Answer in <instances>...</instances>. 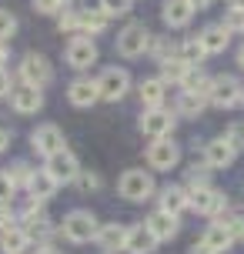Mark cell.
Here are the masks:
<instances>
[{
	"instance_id": "6da1fadb",
	"label": "cell",
	"mask_w": 244,
	"mask_h": 254,
	"mask_svg": "<svg viewBox=\"0 0 244 254\" xmlns=\"http://www.w3.org/2000/svg\"><path fill=\"white\" fill-rule=\"evenodd\" d=\"M97 217L90 214V211H84V207H77V211H70V214L64 217V224H61V234H64L70 244H87L97 238Z\"/></svg>"
},
{
	"instance_id": "7a4b0ae2",
	"label": "cell",
	"mask_w": 244,
	"mask_h": 254,
	"mask_svg": "<svg viewBox=\"0 0 244 254\" xmlns=\"http://www.w3.org/2000/svg\"><path fill=\"white\" fill-rule=\"evenodd\" d=\"M117 190H121V197H127V201H151L154 197V178H151V171H141V167H130L121 174L117 181Z\"/></svg>"
},
{
	"instance_id": "3957f363",
	"label": "cell",
	"mask_w": 244,
	"mask_h": 254,
	"mask_svg": "<svg viewBox=\"0 0 244 254\" xmlns=\"http://www.w3.org/2000/svg\"><path fill=\"white\" fill-rule=\"evenodd\" d=\"M20 231L27 234V241L34 244V241H47L54 234V224H51V217H47V211H44V204L37 201H27L24 207V214H20Z\"/></svg>"
},
{
	"instance_id": "277c9868",
	"label": "cell",
	"mask_w": 244,
	"mask_h": 254,
	"mask_svg": "<svg viewBox=\"0 0 244 254\" xmlns=\"http://www.w3.org/2000/svg\"><path fill=\"white\" fill-rule=\"evenodd\" d=\"M17 74H20V84H30V87H47L54 80V67H51V61L44 57V54H24L20 57V67H17Z\"/></svg>"
},
{
	"instance_id": "5b68a950",
	"label": "cell",
	"mask_w": 244,
	"mask_h": 254,
	"mask_svg": "<svg viewBox=\"0 0 244 254\" xmlns=\"http://www.w3.org/2000/svg\"><path fill=\"white\" fill-rule=\"evenodd\" d=\"M244 97V87L238 84V77L231 74H218L211 77V94H207V104H214V107H221V111H231V107H238Z\"/></svg>"
},
{
	"instance_id": "8992f818",
	"label": "cell",
	"mask_w": 244,
	"mask_h": 254,
	"mask_svg": "<svg viewBox=\"0 0 244 254\" xmlns=\"http://www.w3.org/2000/svg\"><path fill=\"white\" fill-rule=\"evenodd\" d=\"M151 30L144 24H127L121 34H117V54L121 57H127V61H134V57H141V54H147V47H151Z\"/></svg>"
},
{
	"instance_id": "52a82bcc",
	"label": "cell",
	"mask_w": 244,
	"mask_h": 254,
	"mask_svg": "<svg viewBox=\"0 0 244 254\" xmlns=\"http://www.w3.org/2000/svg\"><path fill=\"white\" fill-rule=\"evenodd\" d=\"M174 124H178V114H171L164 107H154V111H144L141 114V134L151 140L171 137L174 134Z\"/></svg>"
},
{
	"instance_id": "ba28073f",
	"label": "cell",
	"mask_w": 244,
	"mask_h": 254,
	"mask_svg": "<svg viewBox=\"0 0 244 254\" xmlns=\"http://www.w3.org/2000/svg\"><path fill=\"white\" fill-rule=\"evenodd\" d=\"M97 90H101V101H111V104L121 101L130 90V74L124 67H107V70H101V77H97Z\"/></svg>"
},
{
	"instance_id": "9c48e42d",
	"label": "cell",
	"mask_w": 244,
	"mask_h": 254,
	"mask_svg": "<svg viewBox=\"0 0 244 254\" xmlns=\"http://www.w3.org/2000/svg\"><path fill=\"white\" fill-rule=\"evenodd\" d=\"M44 171L51 174L57 184H74V178L80 174V161H77V154L74 151H57L47 157V164H44Z\"/></svg>"
},
{
	"instance_id": "30bf717a",
	"label": "cell",
	"mask_w": 244,
	"mask_h": 254,
	"mask_svg": "<svg viewBox=\"0 0 244 254\" xmlns=\"http://www.w3.org/2000/svg\"><path fill=\"white\" fill-rule=\"evenodd\" d=\"M178 161H181V147L174 144V137L151 140V147H147V164H151V171H174Z\"/></svg>"
},
{
	"instance_id": "8fae6325",
	"label": "cell",
	"mask_w": 244,
	"mask_h": 254,
	"mask_svg": "<svg viewBox=\"0 0 244 254\" xmlns=\"http://www.w3.org/2000/svg\"><path fill=\"white\" fill-rule=\"evenodd\" d=\"M187 197H191V207L197 214H207V217H218L221 211H228V197H224V190L218 188H197V190H187Z\"/></svg>"
},
{
	"instance_id": "7c38bea8",
	"label": "cell",
	"mask_w": 244,
	"mask_h": 254,
	"mask_svg": "<svg viewBox=\"0 0 244 254\" xmlns=\"http://www.w3.org/2000/svg\"><path fill=\"white\" fill-rule=\"evenodd\" d=\"M64 57L74 70H87L90 64H97V44H94L87 34H77V37H70Z\"/></svg>"
},
{
	"instance_id": "4fadbf2b",
	"label": "cell",
	"mask_w": 244,
	"mask_h": 254,
	"mask_svg": "<svg viewBox=\"0 0 244 254\" xmlns=\"http://www.w3.org/2000/svg\"><path fill=\"white\" fill-rule=\"evenodd\" d=\"M30 147H34L37 154H44V157L64 151V134H61V127H57V124L34 127V134H30Z\"/></svg>"
},
{
	"instance_id": "5bb4252c",
	"label": "cell",
	"mask_w": 244,
	"mask_h": 254,
	"mask_svg": "<svg viewBox=\"0 0 244 254\" xmlns=\"http://www.w3.org/2000/svg\"><path fill=\"white\" fill-rule=\"evenodd\" d=\"M10 107L17 111V114H37L40 107H44V90L30 87V84H13Z\"/></svg>"
},
{
	"instance_id": "9a60e30c",
	"label": "cell",
	"mask_w": 244,
	"mask_h": 254,
	"mask_svg": "<svg viewBox=\"0 0 244 254\" xmlns=\"http://www.w3.org/2000/svg\"><path fill=\"white\" fill-rule=\"evenodd\" d=\"M67 101L74 104V107H94V104L101 101L97 80H94V77H77V80H70V87H67Z\"/></svg>"
},
{
	"instance_id": "2e32d148",
	"label": "cell",
	"mask_w": 244,
	"mask_h": 254,
	"mask_svg": "<svg viewBox=\"0 0 244 254\" xmlns=\"http://www.w3.org/2000/svg\"><path fill=\"white\" fill-rule=\"evenodd\" d=\"M157 207L167 211V214L181 217L187 207H191V197H187V188H181V184H167L161 188V197H157Z\"/></svg>"
},
{
	"instance_id": "e0dca14e",
	"label": "cell",
	"mask_w": 244,
	"mask_h": 254,
	"mask_svg": "<svg viewBox=\"0 0 244 254\" xmlns=\"http://www.w3.org/2000/svg\"><path fill=\"white\" fill-rule=\"evenodd\" d=\"M234 157H238V151H234V147H231L224 137H214V140H207V144H204V164L214 167V171H221V167H231Z\"/></svg>"
},
{
	"instance_id": "ac0fdd59",
	"label": "cell",
	"mask_w": 244,
	"mask_h": 254,
	"mask_svg": "<svg viewBox=\"0 0 244 254\" xmlns=\"http://www.w3.org/2000/svg\"><path fill=\"white\" fill-rule=\"evenodd\" d=\"M157 244L161 241L147 231V224H134V228H127V241H124V251L127 254H154Z\"/></svg>"
},
{
	"instance_id": "d6986e66",
	"label": "cell",
	"mask_w": 244,
	"mask_h": 254,
	"mask_svg": "<svg viewBox=\"0 0 244 254\" xmlns=\"http://www.w3.org/2000/svg\"><path fill=\"white\" fill-rule=\"evenodd\" d=\"M144 224H147V231L154 234L157 241H171V238L178 234V228H181V224H178V217H174V214H167V211H161V207H157V211H151Z\"/></svg>"
},
{
	"instance_id": "ffe728a7",
	"label": "cell",
	"mask_w": 244,
	"mask_h": 254,
	"mask_svg": "<svg viewBox=\"0 0 244 254\" xmlns=\"http://www.w3.org/2000/svg\"><path fill=\"white\" fill-rule=\"evenodd\" d=\"M197 40H201V47H204L207 57H214V54H224L228 51V44H231V34L224 30L221 24H207L201 34H197Z\"/></svg>"
},
{
	"instance_id": "44dd1931",
	"label": "cell",
	"mask_w": 244,
	"mask_h": 254,
	"mask_svg": "<svg viewBox=\"0 0 244 254\" xmlns=\"http://www.w3.org/2000/svg\"><path fill=\"white\" fill-rule=\"evenodd\" d=\"M94 241L101 244V251H104V254L124 251V241H127V228H124V224H117V221H114V224H101Z\"/></svg>"
},
{
	"instance_id": "7402d4cb",
	"label": "cell",
	"mask_w": 244,
	"mask_h": 254,
	"mask_svg": "<svg viewBox=\"0 0 244 254\" xmlns=\"http://www.w3.org/2000/svg\"><path fill=\"white\" fill-rule=\"evenodd\" d=\"M57 188H61V184H57V181L51 178V174H47V171H44V167H34V178H30V184H27V194H30V201H37V204H44V201H51L54 194H57Z\"/></svg>"
},
{
	"instance_id": "603a6c76",
	"label": "cell",
	"mask_w": 244,
	"mask_h": 254,
	"mask_svg": "<svg viewBox=\"0 0 244 254\" xmlns=\"http://www.w3.org/2000/svg\"><path fill=\"white\" fill-rule=\"evenodd\" d=\"M137 94H141L144 111H154V107H164L167 84L161 80V77H144V80H141V87H137Z\"/></svg>"
},
{
	"instance_id": "cb8c5ba5",
	"label": "cell",
	"mask_w": 244,
	"mask_h": 254,
	"mask_svg": "<svg viewBox=\"0 0 244 254\" xmlns=\"http://www.w3.org/2000/svg\"><path fill=\"white\" fill-rule=\"evenodd\" d=\"M201 241H204L214 254H221V251H228V248H231L238 238L231 234V228H228L221 217H214V224H207V231H204V238H201Z\"/></svg>"
},
{
	"instance_id": "d4e9b609",
	"label": "cell",
	"mask_w": 244,
	"mask_h": 254,
	"mask_svg": "<svg viewBox=\"0 0 244 254\" xmlns=\"http://www.w3.org/2000/svg\"><path fill=\"white\" fill-rule=\"evenodd\" d=\"M194 20V7L187 0H164V24L171 30H181Z\"/></svg>"
},
{
	"instance_id": "484cf974",
	"label": "cell",
	"mask_w": 244,
	"mask_h": 254,
	"mask_svg": "<svg viewBox=\"0 0 244 254\" xmlns=\"http://www.w3.org/2000/svg\"><path fill=\"white\" fill-rule=\"evenodd\" d=\"M181 87L187 90V94H194V97H204L207 101V94H211V77H207L201 67H191V70L184 74V80H181Z\"/></svg>"
},
{
	"instance_id": "4316f807",
	"label": "cell",
	"mask_w": 244,
	"mask_h": 254,
	"mask_svg": "<svg viewBox=\"0 0 244 254\" xmlns=\"http://www.w3.org/2000/svg\"><path fill=\"white\" fill-rule=\"evenodd\" d=\"M107 24H111V17L97 7V10H80V34H87V37H94V34H104L107 30Z\"/></svg>"
},
{
	"instance_id": "83f0119b",
	"label": "cell",
	"mask_w": 244,
	"mask_h": 254,
	"mask_svg": "<svg viewBox=\"0 0 244 254\" xmlns=\"http://www.w3.org/2000/svg\"><path fill=\"white\" fill-rule=\"evenodd\" d=\"M174 57L184 61L187 67H201L207 54H204V47H201V40H197V37H187V40H181V44H178V54H174Z\"/></svg>"
},
{
	"instance_id": "f1b7e54d",
	"label": "cell",
	"mask_w": 244,
	"mask_h": 254,
	"mask_svg": "<svg viewBox=\"0 0 244 254\" xmlns=\"http://www.w3.org/2000/svg\"><path fill=\"white\" fill-rule=\"evenodd\" d=\"M27 248H30V241H27V234L20 228L3 231V234H0V251H3V254H24Z\"/></svg>"
},
{
	"instance_id": "f546056e",
	"label": "cell",
	"mask_w": 244,
	"mask_h": 254,
	"mask_svg": "<svg viewBox=\"0 0 244 254\" xmlns=\"http://www.w3.org/2000/svg\"><path fill=\"white\" fill-rule=\"evenodd\" d=\"M204 97H194V94H187V90H181L178 94V107H174V114L178 117H201V111H204Z\"/></svg>"
},
{
	"instance_id": "4dcf8cb0",
	"label": "cell",
	"mask_w": 244,
	"mask_h": 254,
	"mask_svg": "<svg viewBox=\"0 0 244 254\" xmlns=\"http://www.w3.org/2000/svg\"><path fill=\"white\" fill-rule=\"evenodd\" d=\"M187 70H191V67H187L184 61L171 57V61H164V64H161V80H164V84H181Z\"/></svg>"
},
{
	"instance_id": "1f68e13d",
	"label": "cell",
	"mask_w": 244,
	"mask_h": 254,
	"mask_svg": "<svg viewBox=\"0 0 244 254\" xmlns=\"http://www.w3.org/2000/svg\"><path fill=\"white\" fill-rule=\"evenodd\" d=\"M7 178H10L13 188H27L30 178H34V167L27 164V161H13V164L7 167Z\"/></svg>"
},
{
	"instance_id": "d6a6232c",
	"label": "cell",
	"mask_w": 244,
	"mask_h": 254,
	"mask_svg": "<svg viewBox=\"0 0 244 254\" xmlns=\"http://www.w3.org/2000/svg\"><path fill=\"white\" fill-rule=\"evenodd\" d=\"M147 51H151V57H154L157 64H164L178 54V47L171 44V37H151V47H147Z\"/></svg>"
},
{
	"instance_id": "836d02e7",
	"label": "cell",
	"mask_w": 244,
	"mask_h": 254,
	"mask_svg": "<svg viewBox=\"0 0 244 254\" xmlns=\"http://www.w3.org/2000/svg\"><path fill=\"white\" fill-rule=\"evenodd\" d=\"M57 30L61 34H80V10L64 7V10L57 13Z\"/></svg>"
},
{
	"instance_id": "e575fe53",
	"label": "cell",
	"mask_w": 244,
	"mask_h": 254,
	"mask_svg": "<svg viewBox=\"0 0 244 254\" xmlns=\"http://www.w3.org/2000/svg\"><path fill=\"white\" fill-rule=\"evenodd\" d=\"M207 184H211V167L207 164H191L187 167V190L207 188Z\"/></svg>"
},
{
	"instance_id": "d590c367",
	"label": "cell",
	"mask_w": 244,
	"mask_h": 254,
	"mask_svg": "<svg viewBox=\"0 0 244 254\" xmlns=\"http://www.w3.org/2000/svg\"><path fill=\"white\" fill-rule=\"evenodd\" d=\"M74 188H77L80 194H94V190H101V178H97L94 171H84V167H80V174L74 178Z\"/></svg>"
},
{
	"instance_id": "8d00e7d4",
	"label": "cell",
	"mask_w": 244,
	"mask_h": 254,
	"mask_svg": "<svg viewBox=\"0 0 244 254\" xmlns=\"http://www.w3.org/2000/svg\"><path fill=\"white\" fill-rule=\"evenodd\" d=\"M221 27L228 30V34H244V10H238V7H231V10H224V20H221Z\"/></svg>"
},
{
	"instance_id": "74e56055",
	"label": "cell",
	"mask_w": 244,
	"mask_h": 254,
	"mask_svg": "<svg viewBox=\"0 0 244 254\" xmlns=\"http://www.w3.org/2000/svg\"><path fill=\"white\" fill-rule=\"evenodd\" d=\"M97 7H101L107 17H124L130 10V0H97Z\"/></svg>"
},
{
	"instance_id": "f35d334b",
	"label": "cell",
	"mask_w": 244,
	"mask_h": 254,
	"mask_svg": "<svg viewBox=\"0 0 244 254\" xmlns=\"http://www.w3.org/2000/svg\"><path fill=\"white\" fill-rule=\"evenodd\" d=\"M17 17H13L10 10H3V7H0V40H10L13 34H17Z\"/></svg>"
},
{
	"instance_id": "ab89813d",
	"label": "cell",
	"mask_w": 244,
	"mask_h": 254,
	"mask_svg": "<svg viewBox=\"0 0 244 254\" xmlns=\"http://www.w3.org/2000/svg\"><path fill=\"white\" fill-rule=\"evenodd\" d=\"M13 228H20V214H13L10 204H0V234L13 231Z\"/></svg>"
},
{
	"instance_id": "60d3db41",
	"label": "cell",
	"mask_w": 244,
	"mask_h": 254,
	"mask_svg": "<svg viewBox=\"0 0 244 254\" xmlns=\"http://www.w3.org/2000/svg\"><path fill=\"white\" fill-rule=\"evenodd\" d=\"M224 140L231 144L234 151H244V121H234V124L228 127V134H224Z\"/></svg>"
},
{
	"instance_id": "b9f144b4",
	"label": "cell",
	"mask_w": 244,
	"mask_h": 254,
	"mask_svg": "<svg viewBox=\"0 0 244 254\" xmlns=\"http://www.w3.org/2000/svg\"><path fill=\"white\" fill-rule=\"evenodd\" d=\"M30 3H34V10L44 13V17H57V13L64 10V3H61V0H30Z\"/></svg>"
},
{
	"instance_id": "7bdbcfd3",
	"label": "cell",
	"mask_w": 244,
	"mask_h": 254,
	"mask_svg": "<svg viewBox=\"0 0 244 254\" xmlns=\"http://www.w3.org/2000/svg\"><path fill=\"white\" fill-rule=\"evenodd\" d=\"M13 194H17V188L10 184V178H7V171H0V204H10Z\"/></svg>"
},
{
	"instance_id": "ee69618b",
	"label": "cell",
	"mask_w": 244,
	"mask_h": 254,
	"mask_svg": "<svg viewBox=\"0 0 244 254\" xmlns=\"http://www.w3.org/2000/svg\"><path fill=\"white\" fill-rule=\"evenodd\" d=\"M10 90H13V80H10V74H7V70L0 67V97H7Z\"/></svg>"
},
{
	"instance_id": "f6af8a7d",
	"label": "cell",
	"mask_w": 244,
	"mask_h": 254,
	"mask_svg": "<svg viewBox=\"0 0 244 254\" xmlns=\"http://www.w3.org/2000/svg\"><path fill=\"white\" fill-rule=\"evenodd\" d=\"M7 147H10V130H7V127H0V154L7 151Z\"/></svg>"
},
{
	"instance_id": "bcb514c9",
	"label": "cell",
	"mask_w": 244,
	"mask_h": 254,
	"mask_svg": "<svg viewBox=\"0 0 244 254\" xmlns=\"http://www.w3.org/2000/svg\"><path fill=\"white\" fill-rule=\"evenodd\" d=\"M187 3H191L194 10H207V7H211V0H187Z\"/></svg>"
},
{
	"instance_id": "7dc6e473",
	"label": "cell",
	"mask_w": 244,
	"mask_h": 254,
	"mask_svg": "<svg viewBox=\"0 0 244 254\" xmlns=\"http://www.w3.org/2000/svg\"><path fill=\"white\" fill-rule=\"evenodd\" d=\"M191 254H214V251H211V248L201 241V244H194V248H191Z\"/></svg>"
},
{
	"instance_id": "c3c4849f",
	"label": "cell",
	"mask_w": 244,
	"mask_h": 254,
	"mask_svg": "<svg viewBox=\"0 0 244 254\" xmlns=\"http://www.w3.org/2000/svg\"><path fill=\"white\" fill-rule=\"evenodd\" d=\"M34 254H57V251H54L51 244H40V248H37V251H34Z\"/></svg>"
},
{
	"instance_id": "681fc988",
	"label": "cell",
	"mask_w": 244,
	"mask_h": 254,
	"mask_svg": "<svg viewBox=\"0 0 244 254\" xmlns=\"http://www.w3.org/2000/svg\"><path fill=\"white\" fill-rule=\"evenodd\" d=\"M228 7H238V10H244V0H228Z\"/></svg>"
},
{
	"instance_id": "f907efd6",
	"label": "cell",
	"mask_w": 244,
	"mask_h": 254,
	"mask_svg": "<svg viewBox=\"0 0 244 254\" xmlns=\"http://www.w3.org/2000/svg\"><path fill=\"white\" fill-rule=\"evenodd\" d=\"M238 64H241V70H244V47L238 51Z\"/></svg>"
},
{
	"instance_id": "816d5d0a",
	"label": "cell",
	"mask_w": 244,
	"mask_h": 254,
	"mask_svg": "<svg viewBox=\"0 0 244 254\" xmlns=\"http://www.w3.org/2000/svg\"><path fill=\"white\" fill-rule=\"evenodd\" d=\"M238 238H241V241H244V214H241V234H238Z\"/></svg>"
},
{
	"instance_id": "f5cc1de1",
	"label": "cell",
	"mask_w": 244,
	"mask_h": 254,
	"mask_svg": "<svg viewBox=\"0 0 244 254\" xmlns=\"http://www.w3.org/2000/svg\"><path fill=\"white\" fill-rule=\"evenodd\" d=\"M61 3H64V7H70V3H74V0H61Z\"/></svg>"
},
{
	"instance_id": "db71d44e",
	"label": "cell",
	"mask_w": 244,
	"mask_h": 254,
	"mask_svg": "<svg viewBox=\"0 0 244 254\" xmlns=\"http://www.w3.org/2000/svg\"><path fill=\"white\" fill-rule=\"evenodd\" d=\"M241 104H244V97H241Z\"/></svg>"
}]
</instances>
